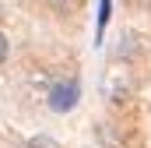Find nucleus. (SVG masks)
Listing matches in <instances>:
<instances>
[{
  "label": "nucleus",
  "instance_id": "f257e3e1",
  "mask_svg": "<svg viewBox=\"0 0 151 148\" xmlns=\"http://www.w3.org/2000/svg\"><path fill=\"white\" fill-rule=\"evenodd\" d=\"M77 99H81L77 78H63V81H56V85L49 88V110L53 113H70L77 106Z\"/></svg>",
  "mask_w": 151,
  "mask_h": 148
},
{
  "label": "nucleus",
  "instance_id": "f03ea898",
  "mask_svg": "<svg viewBox=\"0 0 151 148\" xmlns=\"http://www.w3.org/2000/svg\"><path fill=\"white\" fill-rule=\"evenodd\" d=\"M109 18H113V0H99V25H95V42H102Z\"/></svg>",
  "mask_w": 151,
  "mask_h": 148
},
{
  "label": "nucleus",
  "instance_id": "7ed1b4c3",
  "mask_svg": "<svg viewBox=\"0 0 151 148\" xmlns=\"http://www.w3.org/2000/svg\"><path fill=\"white\" fill-rule=\"evenodd\" d=\"M25 148H56V141H49V138H42V134H39V138H32Z\"/></svg>",
  "mask_w": 151,
  "mask_h": 148
},
{
  "label": "nucleus",
  "instance_id": "20e7f679",
  "mask_svg": "<svg viewBox=\"0 0 151 148\" xmlns=\"http://www.w3.org/2000/svg\"><path fill=\"white\" fill-rule=\"evenodd\" d=\"M7 53H11V42H7L4 32H0V64H7Z\"/></svg>",
  "mask_w": 151,
  "mask_h": 148
}]
</instances>
